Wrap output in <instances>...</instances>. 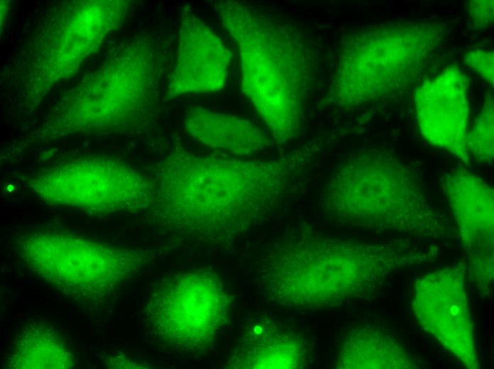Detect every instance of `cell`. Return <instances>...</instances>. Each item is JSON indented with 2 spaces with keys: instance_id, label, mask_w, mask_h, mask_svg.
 <instances>
[{
  "instance_id": "obj_2",
  "label": "cell",
  "mask_w": 494,
  "mask_h": 369,
  "mask_svg": "<svg viewBox=\"0 0 494 369\" xmlns=\"http://www.w3.org/2000/svg\"><path fill=\"white\" fill-rule=\"evenodd\" d=\"M397 259L388 247L327 236L307 224L286 231L267 250L260 287L279 306L332 308L373 292Z\"/></svg>"
},
{
  "instance_id": "obj_14",
  "label": "cell",
  "mask_w": 494,
  "mask_h": 369,
  "mask_svg": "<svg viewBox=\"0 0 494 369\" xmlns=\"http://www.w3.org/2000/svg\"><path fill=\"white\" fill-rule=\"evenodd\" d=\"M310 349L295 328L273 318H258L244 330L230 358L234 368H302Z\"/></svg>"
},
{
  "instance_id": "obj_17",
  "label": "cell",
  "mask_w": 494,
  "mask_h": 369,
  "mask_svg": "<svg viewBox=\"0 0 494 369\" xmlns=\"http://www.w3.org/2000/svg\"><path fill=\"white\" fill-rule=\"evenodd\" d=\"M410 358L393 336L375 328L351 331L342 341L337 368L342 369L412 368Z\"/></svg>"
},
{
  "instance_id": "obj_19",
  "label": "cell",
  "mask_w": 494,
  "mask_h": 369,
  "mask_svg": "<svg viewBox=\"0 0 494 369\" xmlns=\"http://www.w3.org/2000/svg\"><path fill=\"white\" fill-rule=\"evenodd\" d=\"M493 50L476 48L467 51L463 56L464 63L479 75L485 81L493 86Z\"/></svg>"
},
{
  "instance_id": "obj_16",
  "label": "cell",
  "mask_w": 494,
  "mask_h": 369,
  "mask_svg": "<svg viewBox=\"0 0 494 369\" xmlns=\"http://www.w3.org/2000/svg\"><path fill=\"white\" fill-rule=\"evenodd\" d=\"M77 359L65 339L42 320L24 323L12 343L6 360L11 369L71 368Z\"/></svg>"
},
{
  "instance_id": "obj_3",
  "label": "cell",
  "mask_w": 494,
  "mask_h": 369,
  "mask_svg": "<svg viewBox=\"0 0 494 369\" xmlns=\"http://www.w3.org/2000/svg\"><path fill=\"white\" fill-rule=\"evenodd\" d=\"M214 13L234 40L241 89L278 143L298 135L309 89L306 50L290 26L248 4L224 0Z\"/></svg>"
},
{
  "instance_id": "obj_15",
  "label": "cell",
  "mask_w": 494,
  "mask_h": 369,
  "mask_svg": "<svg viewBox=\"0 0 494 369\" xmlns=\"http://www.w3.org/2000/svg\"><path fill=\"white\" fill-rule=\"evenodd\" d=\"M184 124L190 136L203 145L236 155H251L271 145L268 135L251 121L201 106L186 109Z\"/></svg>"
},
{
  "instance_id": "obj_1",
  "label": "cell",
  "mask_w": 494,
  "mask_h": 369,
  "mask_svg": "<svg viewBox=\"0 0 494 369\" xmlns=\"http://www.w3.org/2000/svg\"><path fill=\"white\" fill-rule=\"evenodd\" d=\"M302 161H267L177 150L160 163L149 206L174 233L216 243L246 231L275 207Z\"/></svg>"
},
{
  "instance_id": "obj_4",
  "label": "cell",
  "mask_w": 494,
  "mask_h": 369,
  "mask_svg": "<svg viewBox=\"0 0 494 369\" xmlns=\"http://www.w3.org/2000/svg\"><path fill=\"white\" fill-rule=\"evenodd\" d=\"M427 196L410 166L389 151L374 150L357 153L334 169L322 205L341 225L436 235L443 224Z\"/></svg>"
},
{
  "instance_id": "obj_6",
  "label": "cell",
  "mask_w": 494,
  "mask_h": 369,
  "mask_svg": "<svg viewBox=\"0 0 494 369\" xmlns=\"http://www.w3.org/2000/svg\"><path fill=\"white\" fill-rule=\"evenodd\" d=\"M14 244L35 275L60 292L86 302L109 296L149 259L142 250L45 228L16 236Z\"/></svg>"
},
{
  "instance_id": "obj_18",
  "label": "cell",
  "mask_w": 494,
  "mask_h": 369,
  "mask_svg": "<svg viewBox=\"0 0 494 369\" xmlns=\"http://www.w3.org/2000/svg\"><path fill=\"white\" fill-rule=\"evenodd\" d=\"M493 107V96L489 93L466 138L470 155L481 164H490L494 158Z\"/></svg>"
},
{
  "instance_id": "obj_10",
  "label": "cell",
  "mask_w": 494,
  "mask_h": 369,
  "mask_svg": "<svg viewBox=\"0 0 494 369\" xmlns=\"http://www.w3.org/2000/svg\"><path fill=\"white\" fill-rule=\"evenodd\" d=\"M461 273L444 268L416 282L412 307L422 329L468 368H477L473 324Z\"/></svg>"
},
{
  "instance_id": "obj_8",
  "label": "cell",
  "mask_w": 494,
  "mask_h": 369,
  "mask_svg": "<svg viewBox=\"0 0 494 369\" xmlns=\"http://www.w3.org/2000/svg\"><path fill=\"white\" fill-rule=\"evenodd\" d=\"M28 186L56 206L109 215L149 206L152 184L128 164L110 158H78L34 174Z\"/></svg>"
},
{
  "instance_id": "obj_9",
  "label": "cell",
  "mask_w": 494,
  "mask_h": 369,
  "mask_svg": "<svg viewBox=\"0 0 494 369\" xmlns=\"http://www.w3.org/2000/svg\"><path fill=\"white\" fill-rule=\"evenodd\" d=\"M229 297L213 272H185L163 281L146 307L148 326L165 346L182 352L207 349L227 321Z\"/></svg>"
},
{
  "instance_id": "obj_12",
  "label": "cell",
  "mask_w": 494,
  "mask_h": 369,
  "mask_svg": "<svg viewBox=\"0 0 494 369\" xmlns=\"http://www.w3.org/2000/svg\"><path fill=\"white\" fill-rule=\"evenodd\" d=\"M477 282L486 286L493 273L494 191L482 178L456 168L441 178Z\"/></svg>"
},
{
  "instance_id": "obj_5",
  "label": "cell",
  "mask_w": 494,
  "mask_h": 369,
  "mask_svg": "<svg viewBox=\"0 0 494 369\" xmlns=\"http://www.w3.org/2000/svg\"><path fill=\"white\" fill-rule=\"evenodd\" d=\"M444 36V25L426 20L382 23L347 33L339 49L332 99L352 106L407 91Z\"/></svg>"
},
{
  "instance_id": "obj_20",
  "label": "cell",
  "mask_w": 494,
  "mask_h": 369,
  "mask_svg": "<svg viewBox=\"0 0 494 369\" xmlns=\"http://www.w3.org/2000/svg\"><path fill=\"white\" fill-rule=\"evenodd\" d=\"M493 0H469L465 3L471 26L477 29L490 27L494 20Z\"/></svg>"
},
{
  "instance_id": "obj_11",
  "label": "cell",
  "mask_w": 494,
  "mask_h": 369,
  "mask_svg": "<svg viewBox=\"0 0 494 369\" xmlns=\"http://www.w3.org/2000/svg\"><path fill=\"white\" fill-rule=\"evenodd\" d=\"M468 79L456 66H449L419 85L414 104L422 136L432 146L470 164Z\"/></svg>"
},
{
  "instance_id": "obj_13",
  "label": "cell",
  "mask_w": 494,
  "mask_h": 369,
  "mask_svg": "<svg viewBox=\"0 0 494 369\" xmlns=\"http://www.w3.org/2000/svg\"><path fill=\"white\" fill-rule=\"evenodd\" d=\"M230 53L221 39L189 5L181 7L177 50L168 95L214 92L229 75Z\"/></svg>"
},
{
  "instance_id": "obj_7",
  "label": "cell",
  "mask_w": 494,
  "mask_h": 369,
  "mask_svg": "<svg viewBox=\"0 0 494 369\" xmlns=\"http://www.w3.org/2000/svg\"><path fill=\"white\" fill-rule=\"evenodd\" d=\"M163 56L149 36L121 48L111 60L101 97L70 105L62 122L69 129L114 132L146 121L157 103Z\"/></svg>"
}]
</instances>
